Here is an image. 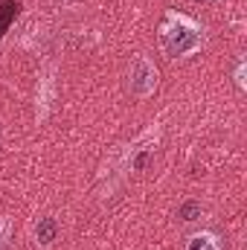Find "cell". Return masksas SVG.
Instances as JSON below:
<instances>
[{
    "label": "cell",
    "mask_w": 247,
    "mask_h": 250,
    "mask_svg": "<svg viewBox=\"0 0 247 250\" xmlns=\"http://www.w3.org/2000/svg\"><path fill=\"white\" fill-rule=\"evenodd\" d=\"M157 47L172 62L192 59L206 47V29L192 15L178 12V9H166L163 21L157 26Z\"/></svg>",
    "instance_id": "cell-1"
},
{
    "label": "cell",
    "mask_w": 247,
    "mask_h": 250,
    "mask_svg": "<svg viewBox=\"0 0 247 250\" xmlns=\"http://www.w3.org/2000/svg\"><path fill=\"white\" fill-rule=\"evenodd\" d=\"M125 87H128V93L134 99H151L157 93V87H160V70H157V64L151 62L145 53L131 56Z\"/></svg>",
    "instance_id": "cell-2"
},
{
    "label": "cell",
    "mask_w": 247,
    "mask_h": 250,
    "mask_svg": "<svg viewBox=\"0 0 247 250\" xmlns=\"http://www.w3.org/2000/svg\"><path fill=\"white\" fill-rule=\"evenodd\" d=\"M59 67L56 64H47L41 73H38V84H35V123H47V117L53 114V105H56V93H59Z\"/></svg>",
    "instance_id": "cell-3"
},
{
    "label": "cell",
    "mask_w": 247,
    "mask_h": 250,
    "mask_svg": "<svg viewBox=\"0 0 247 250\" xmlns=\"http://www.w3.org/2000/svg\"><path fill=\"white\" fill-rule=\"evenodd\" d=\"M56 239H59V221L53 215H44L32 224V242L38 250H50L56 245Z\"/></svg>",
    "instance_id": "cell-4"
},
{
    "label": "cell",
    "mask_w": 247,
    "mask_h": 250,
    "mask_svg": "<svg viewBox=\"0 0 247 250\" xmlns=\"http://www.w3.org/2000/svg\"><path fill=\"white\" fill-rule=\"evenodd\" d=\"M184 250H224V245H221L218 233H212V230H195V233L186 236Z\"/></svg>",
    "instance_id": "cell-5"
},
{
    "label": "cell",
    "mask_w": 247,
    "mask_h": 250,
    "mask_svg": "<svg viewBox=\"0 0 247 250\" xmlns=\"http://www.w3.org/2000/svg\"><path fill=\"white\" fill-rule=\"evenodd\" d=\"M201 212H204L201 201H184V204H181V209H178L181 221H198V218H201Z\"/></svg>",
    "instance_id": "cell-6"
},
{
    "label": "cell",
    "mask_w": 247,
    "mask_h": 250,
    "mask_svg": "<svg viewBox=\"0 0 247 250\" xmlns=\"http://www.w3.org/2000/svg\"><path fill=\"white\" fill-rule=\"evenodd\" d=\"M233 82H236V87L245 93L247 90V62H245V56H239L236 59V67H233Z\"/></svg>",
    "instance_id": "cell-7"
},
{
    "label": "cell",
    "mask_w": 247,
    "mask_h": 250,
    "mask_svg": "<svg viewBox=\"0 0 247 250\" xmlns=\"http://www.w3.org/2000/svg\"><path fill=\"white\" fill-rule=\"evenodd\" d=\"M12 230H15L12 218H9V215H0V250H9V242H12Z\"/></svg>",
    "instance_id": "cell-8"
},
{
    "label": "cell",
    "mask_w": 247,
    "mask_h": 250,
    "mask_svg": "<svg viewBox=\"0 0 247 250\" xmlns=\"http://www.w3.org/2000/svg\"><path fill=\"white\" fill-rule=\"evenodd\" d=\"M201 3H215V0H201Z\"/></svg>",
    "instance_id": "cell-9"
}]
</instances>
